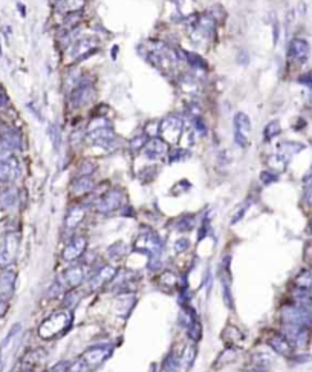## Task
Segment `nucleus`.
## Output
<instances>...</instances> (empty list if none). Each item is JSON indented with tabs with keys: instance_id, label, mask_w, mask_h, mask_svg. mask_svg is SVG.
I'll return each instance as SVG.
<instances>
[{
	"instance_id": "nucleus-1",
	"label": "nucleus",
	"mask_w": 312,
	"mask_h": 372,
	"mask_svg": "<svg viewBox=\"0 0 312 372\" xmlns=\"http://www.w3.org/2000/svg\"><path fill=\"white\" fill-rule=\"evenodd\" d=\"M164 243L160 237V234L145 228L141 231L138 240H136V250H142L148 256V270L156 271L161 267V255H163Z\"/></svg>"
},
{
	"instance_id": "nucleus-2",
	"label": "nucleus",
	"mask_w": 312,
	"mask_h": 372,
	"mask_svg": "<svg viewBox=\"0 0 312 372\" xmlns=\"http://www.w3.org/2000/svg\"><path fill=\"white\" fill-rule=\"evenodd\" d=\"M282 323L301 328H312V311L297 305H288L282 308Z\"/></svg>"
},
{
	"instance_id": "nucleus-3",
	"label": "nucleus",
	"mask_w": 312,
	"mask_h": 372,
	"mask_svg": "<svg viewBox=\"0 0 312 372\" xmlns=\"http://www.w3.org/2000/svg\"><path fill=\"white\" fill-rule=\"evenodd\" d=\"M160 132L163 140L167 144H178L181 143L182 134H184V122L179 115H169L160 122Z\"/></svg>"
},
{
	"instance_id": "nucleus-4",
	"label": "nucleus",
	"mask_w": 312,
	"mask_h": 372,
	"mask_svg": "<svg viewBox=\"0 0 312 372\" xmlns=\"http://www.w3.org/2000/svg\"><path fill=\"white\" fill-rule=\"evenodd\" d=\"M87 140L92 146L103 147L106 150H112L118 146V138L115 132L112 131V126L100 128V129H92L87 132Z\"/></svg>"
},
{
	"instance_id": "nucleus-5",
	"label": "nucleus",
	"mask_w": 312,
	"mask_h": 372,
	"mask_svg": "<svg viewBox=\"0 0 312 372\" xmlns=\"http://www.w3.org/2000/svg\"><path fill=\"white\" fill-rule=\"evenodd\" d=\"M69 58L72 61H81L87 58L90 54H93L98 48V39L93 36H86L83 39H78L69 46Z\"/></svg>"
},
{
	"instance_id": "nucleus-6",
	"label": "nucleus",
	"mask_w": 312,
	"mask_h": 372,
	"mask_svg": "<svg viewBox=\"0 0 312 372\" xmlns=\"http://www.w3.org/2000/svg\"><path fill=\"white\" fill-rule=\"evenodd\" d=\"M234 141L240 147H246L249 144V134H251V121L249 116L243 112L234 115Z\"/></svg>"
},
{
	"instance_id": "nucleus-7",
	"label": "nucleus",
	"mask_w": 312,
	"mask_h": 372,
	"mask_svg": "<svg viewBox=\"0 0 312 372\" xmlns=\"http://www.w3.org/2000/svg\"><path fill=\"white\" fill-rule=\"evenodd\" d=\"M93 98H95V90H93L90 83L80 81L69 94V104L72 107H81L89 104Z\"/></svg>"
},
{
	"instance_id": "nucleus-8",
	"label": "nucleus",
	"mask_w": 312,
	"mask_h": 372,
	"mask_svg": "<svg viewBox=\"0 0 312 372\" xmlns=\"http://www.w3.org/2000/svg\"><path fill=\"white\" fill-rule=\"evenodd\" d=\"M122 204V192L118 189H112L109 192H106L97 202V211L100 213H112L115 210H118Z\"/></svg>"
},
{
	"instance_id": "nucleus-9",
	"label": "nucleus",
	"mask_w": 312,
	"mask_h": 372,
	"mask_svg": "<svg viewBox=\"0 0 312 372\" xmlns=\"http://www.w3.org/2000/svg\"><path fill=\"white\" fill-rule=\"evenodd\" d=\"M169 150H170L169 144L163 138H150L147 141V144L144 146L142 153L147 160L156 161V160H161V158L167 157Z\"/></svg>"
},
{
	"instance_id": "nucleus-10",
	"label": "nucleus",
	"mask_w": 312,
	"mask_h": 372,
	"mask_svg": "<svg viewBox=\"0 0 312 372\" xmlns=\"http://www.w3.org/2000/svg\"><path fill=\"white\" fill-rule=\"evenodd\" d=\"M115 277H116V270L112 265H103L90 276V288L92 290L101 288L106 284L112 282Z\"/></svg>"
},
{
	"instance_id": "nucleus-11",
	"label": "nucleus",
	"mask_w": 312,
	"mask_h": 372,
	"mask_svg": "<svg viewBox=\"0 0 312 372\" xmlns=\"http://www.w3.org/2000/svg\"><path fill=\"white\" fill-rule=\"evenodd\" d=\"M83 279H84V268H83V265H72V267H69L63 273V276H61L60 285L61 287L65 285L66 288L74 290V288H78L81 285Z\"/></svg>"
},
{
	"instance_id": "nucleus-12",
	"label": "nucleus",
	"mask_w": 312,
	"mask_h": 372,
	"mask_svg": "<svg viewBox=\"0 0 312 372\" xmlns=\"http://www.w3.org/2000/svg\"><path fill=\"white\" fill-rule=\"evenodd\" d=\"M86 246H87V239L84 236H77L74 237L63 250V259L68 261V262H72L75 259H78L80 256L84 255L86 252Z\"/></svg>"
},
{
	"instance_id": "nucleus-13",
	"label": "nucleus",
	"mask_w": 312,
	"mask_h": 372,
	"mask_svg": "<svg viewBox=\"0 0 312 372\" xmlns=\"http://www.w3.org/2000/svg\"><path fill=\"white\" fill-rule=\"evenodd\" d=\"M0 140H2V144L7 150L19 149L22 144L20 132L13 126H8V124H0Z\"/></svg>"
},
{
	"instance_id": "nucleus-14",
	"label": "nucleus",
	"mask_w": 312,
	"mask_h": 372,
	"mask_svg": "<svg viewBox=\"0 0 312 372\" xmlns=\"http://www.w3.org/2000/svg\"><path fill=\"white\" fill-rule=\"evenodd\" d=\"M110 351H112V349L107 348V346L90 348V349H87V351L81 355V358H83V361L87 364V367L90 369V367H93V366L101 364V363L109 357Z\"/></svg>"
},
{
	"instance_id": "nucleus-15",
	"label": "nucleus",
	"mask_w": 312,
	"mask_h": 372,
	"mask_svg": "<svg viewBox=\"0 0 312 372\" xmlns=\"http://www.w3.org/2000/svg\"><path fill=\"white\" fill-rule=\"evenodd\" d=\"M309 43L303 39H294L291 43H289V48H288V57L294 61H298V63H304L309 57Z\"/></svg>"
},
{
	"instance_id": "nucleus-16",
	"label": "nucleus",
	"mask_w": 312,
	"mask_h": 372,
	"mask_svg": "<svg viewBox=\"0 0 312 372\" xmlns=\"http://www.w3.org/2000/svg\"><path fill=\"white\" fill-rule=\"evenodd\" d=\"M268 345L271 349H274L277 354L283 355V357H291L294 346L291 345L289 340L285 335H272L271 338H268Z\"/></svg>"
},
{
	"instance_id": "nucleus-17",
	"label": "nucleus",
	"mask_w": 312,
	"mask_h": 372,
	"mask_svg": "<svg viewBox=\"0 0 312 372\" xmlns=\"http://www.w3.org/2000/svg\"><path fill=\"white\" fill-rule=\"evenodd\" d=\"M292 296V303L297 306H301L304 309H310L312 311V291L307 288L295 287L291 293Z\"/></svg>"
},
{
	"instance_id": "nucleus-18",
	"label": "nucleus",
	"mask_w": 312,
	"mask_h": 372,
	"mask_svg": "<svg viewBox=\"0 0 312 372\" xmlns=\"http://www.w3.org/2000/svg\"><path fill=\"white\" fill-rule=\"evenodd\" d=\"M86 5V0H61L55 5L57 13L60 14H74V13H80Z\"/></svg>"
},
{
	"instance_id": "nucleus-19",
	"label": "nucleus",
	"mask_w": 312,
	"mask_h": 372,
	"mask_svg": "<svg viewBox=\"0 0 312 372\" xmlns=\"http://www.w3.org/2000/svg\"><path fill=\"white\" fill-rule=\"evenodd\" d=\"M304 146L300 143H294V141H285L282 144H278L277 147V153L282 157L286 163H289V160L294 157L295 153H298L300 150H303Z\"/></svg>"
},
{
	"instance_id": "nucleus-20",
	"label": "nucleus",
	"mask_w": 312,
	"mask_h": 372,
	"mask_svg": "<svg viewBox=\"0 0 312 372\" xmlns=\"http://www.w3.org/2000/svg\"><path fill=\"white\" fill-rule=\"evenodd\" d=\"M19 175V164L14 157H8L0 161V176L5 179H13Z\"/></svg>"
},
{
	"instance_id": "nucleus-21",
	"label": "nucleus",
	"mask_w": 312,
	"mask_h": 372,
	"mask_svg": "<svg viewBox=\"0 0 312 372\" xmlns=\"http://www.w3.org/2000/svg\"><path fill=\"white\" fill-rule=\"evenodd\" d=\"M84 214H86V210L81 207V205H74L69 211H68V216H66V221H65V225L68 230H74L78 227V224L84 219Z\"/></svg>"
},
{
	"instance_id": "nucleus-22",
	"label": "nucleus",
	"mask_w": 312,
	"mask_h": 372,
	"mask_svg": "<svg viewBox=\"0 0 312 372\" xmlns=\"http://www.w3.org/2000/svg\"><path fill=\"white\" fill-rule=\"evenodd\" d=\"M92 187H93V181H92L90 176H78V178H75L72 181L71 190L75 195H83V193L90 192Z\"/></svg>"
},
{
	"instance_id": "nucleus-23",
	"label": "nucleus",
	"mask_w": 312,
	"mask_h": 372,
	"mask_svg": "<svg viewBox=\"0 0 312 372\" xmlns=\"http://www.w3.org/2000/svg\"><path fill=\"white\" fill-rule=\"evenodd\" d=\"M181 54L185 57L187 63H189L193 69H201V71H205V69H207V63H205V60H202L198 54L187 52V51H181Z\"/></svg>"
},
{
	"instance_id": "nucleus-24",
	"label": "nucleus",
	"mask_w": 312,
	"mask_h": 372,
	"mask_svg": "<svg viewBox=\"0 0 312 372\" xmlns=\"http://www.w3.org/2000/svg\"><path fill=\"white\" fill-rule=\"evenodd\" d=\"M195 358H196V346L195 345H190L187 346L182 352V357L179 358L181 364L185 367V369H190L195 363Z\"/></svg>"
},
{
	"instance_id": "nucleus-25",
	"label": "nucleus",
	"mask_w": 312,
	"mask_h": 372,
	"mask_svg": "<svg viewBox=\"0 0 312 372\" xmlns=\"http://www.w3.org/2000/svg\"><path fill=\"white\" fill-rule=\"evenodd\" d=\"M280 131H282V128H280V122L277 119L269 121L266 126H265V129H263V138H265V141H271L272 138H275L280 134Z\"/></svg>"
},
{
	"instance_id": "nucleus-26",
	"label": "nucleus",
	"mask_w": 312,
	"mask_h": 372,
	"mask_svg": "<svg viewBox=\"0 0 312 372\" xmlns=\"http://www.w3.org/2000/svg\"><path fill=\"white\" fill-rule=\"evenodd\" d=\"M167 157H169V161L170 163H179V161H184L185 158H189L190 157V152L182 149V147H173L172 150H169Z\"/></svg>"
},
{
	"instance_id": "nucleus-27",
	"label": "nucleus",
	"mask_w": 312,
	"mask_h": 372,
	"mask_svg": "<svg viewBox=\"0 0 312 372\" xmlns=\"http://www.w3.org/2000/svg\"><path fill=\"white\" fill-rule=\"evenodd\" d=\"M295 284H297V287L310 290V287H312V270H303L295 277Z\"/></svg>"
},
{
	"instance_id": "nucleus-28",
	"label": "nucleus",
	"mask_w": 312,
	"mask_h": 372,
	"mask_svg": "<svg viewBox=\"0 0 312 372\" xmlns=\"http://www.w3.org/2000/svg\"><path fill=\"white\" fill-rule=\"evenodd\" d=\"M193 227H195V216L192 214H185L176 221V228L179 231H190L193 230Z\"/></svg>"
},
{
	"instance_id": "nucleus-29",
	"label": "nucleus",
	"mask_w": 312,
	"mask_h": 372,
	"mask_svg": "<svg viewBox=\"0 0 312 372\" xmlns=\"http://www.w3.org/2000/svg\"><path fill=\"white\" fill-rule=\"evenodd\" d=\"M179 369H181V361H179V358L175 357L173 354H170V355L166 358L164 364H163V372H179Z\"/></svg>"
},
{
	"instance_id": "nucleus-30",
	"label": "nucleus",
	"mask_w": 312,
	"mask_h": 372,
	"mask_svg": "<svg viewBox=\"0 0 312 372\" xmlns=\"http://www.w3.org/2000/svg\"><path fill=\"white\" fill-rule=\"evenodd\" d=\"M187 332H189V337L193 342H199L202 337V325L199 323V320H195L187 326Z\"/></svg>"
},
{
	"instance_id": "nucleus-31",
	"label": "nucleus",
	"mask_w": 312,
	"mask_h": 372,
	"mask_svg": "<svg viewBox=\"0 0 312 372\" xmlns=\"http://www.w3.org/2000/svg\"><path fill=\"white\" fill-rule=\"evenodd\" d=\"M236 358V351L234 349H231V348H228V349H225L221 355H219V358H217L216 361V367H221V366H224V364H227V363H231L233 360Z\"/></svg>"
},
{
	"instance_id": "nucleus-32",
	"label": "nucleus",
	"mask_w": 312,
	"mask_h": 372,
	"mask_svg": "<svg viewBox=\"0 0 312 372\" xmlns=\"http://www.w3.org/2000/svg\"><path fill=\"white\" fill-rule=\"evenodd\" d=\"M147 141H148V135L147 134H141V135L132 138L129 144H130V149L136 152V150H142L144 146L147 144Z\"/></svg>"
},
{
	"instance_id": "nucleus-33",
	"label": "nucleus",
	"mask_w": 312,
	"mask_h": 372,
	"mask_svg": "<svg viewBox=\"0 0 312 372\" xmlns=\"http://www.w3.org/2000/svg\"><path fill=\"white\" fill-rule=\"evenodd\" d=\"M48 135H49V138H51L54 147L58 149V147H60V129L55 126V124H51V126L48 128Z\"/></svg>"
},
{
	"instance_id": "nucleus-34",
	"label": "nucleus",
	"mask_w": 312,
	"mask_h": 372,
	"mask_svg": "<svg viewBox=\"0 0 312 372\" xmlns=\"http://www.w3.org/2000/svg\"><path fill=\"white\" fill-rule=\"evenodd\" d=\"M277 179H278V175H277L274 170H263V172L260 173V181H262L265 185H269V184L275 182Z\"/></svg>"
},
{
	"instance_id": "nucleus-35",
	"label": "nucleus",
	"mask_w": 312,
	"mask_h": 372,
	"mask_svg": "<svg viewBox=\"0 0 312 372\" xmlns=\"http://www.w3.org/2000/svg\"><path fill=\"white\" fill-rule=\"evenodd\" d=\"M304 201L312 205V176L309 175L304 178Z\"/></svg>"
},
{
	"instance_id": "nucleus-36",
	"label": "nucleus",
	"mask_w": 312,
	"mask_h": 372,
	"mask_svg": "<svg viewBox=\"0 0 312 372\" xmlns=\"http://www.w3.org/2000/svg\"><path fill=\"white\" fill-rule=\"evenodd\" d=\"M190 248V240L187 237H181L175 242V252L176 253H184Z\"/></svg>"
},
{
	"instance_id": "nucleus-37",
	"label": "nucleus",
	"mask_w": 312,
	"mask_h": 372,
	"mask_svg": "<svg viewBox=\"0 0 312 372\" xmlns=\"http://www.w3.org/2000/svg\"><path fill=\"white\" fill-rule=\"evenodd\" d=\"M93 170H95V164L90 161H84L80 167V176H90Z\"/></svg>"
},
{
	"instance_id": "nucleus-38",
	"label": "nucleus",
	"mask_w": 312,
	"mask_h": 372,
	"mask_svg": "<svg viewBox=\"0 0 312 372\" xmlns=\"http://www.w3.org/2000/svg\"><path fill=\"white\" fill-rule=\"evenodd\" d=\"M248 205L249 204H243V205H240V208L234 213V216H233V219H231V224H237L243 216H245V213H246V210H248Z\"/></svg>"
},
{
	"instance_id": "nucleus-39",
	"label": "nucleus",
	"mask_w": 312,
	"mask_h": 372,
	"mask_svg": "<svg viewBox=\"0 0 312 372\" xmlns=\"http://www.w3.org/2000/svg\"><path fill=\"white\" fill-rule=\"evenodd\" d=\"M193 128L198 134L201 135H205L207 134V126L204 124V121L201 118H193Z\"/></svg>"
},
{
	"instance_id": "nucleus-40",
	"label": "nucleus",
	"mask_w": 312,
	"mask_h": 372,
	"mask_svg": "<svg viewBox=\"0 0 312 372\" xmlns=\"http://www.w3.org/2000/svg\"><path fill=\"white\" fill-rule=\"evenodd\" d=\"M298 81H300L303 86H306V87H309V89L312 90V71H309V72H306V74L300 75Z\"/></svg>"
},
{
	"instance_id": "nucleus-41",
	"label": "nucleus",
	"mask_w": 312,
	"mask_h": 372,
	"mask_svg": "<svg viewBox=\"0 0 312 372\" xmlns=\"http://www.w3.org/2000/svg\"><path fill=\"white\" fill-rule=\"evenodd\" d=\"M69 367H71V364L68 361H61V363H57L55 366H52V369L49 372H71Z\"/></svg>"
},
{
	"instance_id": "nucleus-42",
	"label": "nucleus",
	"mask_w": 312,
	"mask_h": 372,
	"mask_svg": "<svg viewBox=\"0 0 312 372\" xmlns=\"http://www.w3.org/2000/svg\"><path fill=\"white\" fill-rule=\"evenodd\" d=\"M51 2H52V4H54V5H57V4H58V2H61V0H51Z\"/></svg>"
},
{
	"instance_id": "nucleus-43",
	"label": "nucleus",
	"mask_w": 312,
	"mask_h": 372,
	"mask_svg": "<svg viewBox=\"0 0 312 372\" xmlns=\"http://www.w3.org/2000/svg\"><path fill=\"white\" fill-rule=\"evenodd\" d=\"M310 291H312V287H310Z\"/></svg>"
}]
</instances>
